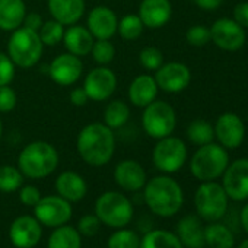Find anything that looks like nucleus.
I'll return each instance as SVG.
<instances>
[{"instance_id": "obj_10", "label": "nucleus", "mask_w": 248, "mask_h": 248, "mask_svg": "<svg viewBox=\"0 0 248 248\" xmlns=\"http://www.w3.org/2000/svg\"><path fill=\"white\" fill-rule=\"evenodd\" d=\"M34 213L40 223L57 228L69 222L72 217V206L70 202L60 196H46L34 206Z\"/></svg>"}, {"instance_id": "obj_45", "label": "nucleus", "mask_w": 248, "mask_h": 248, "mask_svg": "<svg viewBox=\"0 0 248 248\" xmlns=\"http://www.w3.org/2000/svg\"><path fill=\"white\" fill-rule=\"evenodd\" d=\"M69 99H70V102H72L75 107H83V105H86V102L89 101V98H88V95H86L83 86H82V88H75V89L70 92Z\"/></svg>"}, {"instance_id": "obj_2", "label": "nucleus", "mask_w": 248, "mask_h": 248, "mask_svg": "<svg viewBox=\"0 0 248 248\" xmlns=\"http://www.w3.org/2000/svg\"><path fill=\"white\" fill-rule=\"evenodd\" d=\"M145 202L158 216H174L183 206L184 196L180 184L167 175H158L145 184Z\"/></svg>"}, {"instance_id": "obj_49", "label": "nucleus", "mask_w": 248, "mask_h": 248, "mask_svg": "<svg viewBox=\"0 0 248 248\" xmlns=\"http://www.w3.org/2000/svg\"><path fill=\"white\" fill-rule=\"evenodd\" d=\"M2 135H3V124H2V120H0V139H2Z\"/></svg>"}, {"instance_id": "obj_13", "label": "nucleus", "mask_w": 248, "mask_h": 248, "mask_svg": "<svg viewBox=\"0 0 248 248\" xmlns=\"http://www.w3.org/2000/svg\"><path fill=\"white\" fill-rule=\"evenodd\" d=\"M83 73V63L80 57L63 53L53 59L48 67V75L51 80L60 86H72L76 83Z\"/></svg>"}, {"instance_id": "obj_38", "label": "nucleus", "mask_w": 248, "mask_h": 248, "mask_svg": "<svg viewBox=\"0 0 248 248\" xmlns=\"http://www.w3.org/2000/svg\"><path fill=\"white\" fill-rule=\"evenodd\" d=\"M186 40L193 47H203L210 41V30L203 25H193L187 31Z\"/></svg>"}, {"instance_id": "obj_48", "label": "nucleus", "mask_w": 248, "mask_h": 248, "mask_svg": "<svg viewBox=\"0 0 248 248\" xmlns=\"http://www.w3.org/2000/svg\"><path fill=\"white\" fill-rule=\"evenodd\" d=\"M238 248H248V239H245L244 242H241V245Z\"/></svg>"}, {"instance_id": "obj_9", "label": "nucleus", "mask_w": 248, "mask_h": 248, "mask_svg": "<svg viewBox=\"0 0 248 248\" xmlns=\"http://www.w3.org/2000/svg\"><path fill=\"white\" fill-rule=\"evenodd\" d=\"M187 159V146L180 138L167 136L159 139L152 152L154 165L165 172L172 174L183 168Z\"/></svg>"}, {"instance_id": "obj_3", "label": "nucleus", "mask_w": 248, "mask_h": 248, "mask_svg": "<svg viewBox=\"0 0 248 248\" xmlns=\"http://www.w3.org/2000/svg\"><path fill=\"white\" fill-rule=\"evenodd\" d=\"M59 165L57 149L44 140L28 143L18 156V168L21 172L32 180L46 178L56 171Z\"/></svg>"}, {"instance_id": "obj_28", "label": "nucleus", "mask_w": 248, "mask_h": 248, "mask_svg": "<svg viewBox=\"0 0 248 248\" xmlns=\"http://www.w3.org/2000/svg\"><path fill=\"white\" fill-rule=\"evenodd\" d=\"M48 248H82L79 231L72 226H57L50 235Z\"/></svg>"}, {"instance_id": "obj_34", "label": "nucleus", "mask_w": 248, "mask_h": 248, "mask_svg": "<svg viewBox=\"0 0 248 248\" xmlns=\"http://www.w3.org/2000/svg\"><path fill=\"white\" fill-rule=\"evenodd\" d=\"M38 35L44 46L54 47L63 41L64 37V25L57 22L56 19H50L43 22L41 28L38 30Z\"/></svg>"}, {"instance_id": "obj_46", "label": "nucleus", "mask_w": 248, "mask_h": 248, "mask_svg": "<svg viewBox=\"0 0 248 248\" xmlns=\"http://www.w3.org/2000/svg\"><path fill=\"white\" fill-rule=\"evenodd\" d=\"M193 2L196 6H199L203 11H215V9L220 8L223 0H193Z\"/></svg>"}, {"instance_id": "obj_4", "label": "nucleus", "mask_w": 248, "mask_h": 248, "mask_svg": "<svg viewBox=\"0 0 248 248\" xmlns=\"http://www.w3.org/2000/svg\"><path fill=\"white\" fill-rule=\"evenodd\" d=\"M44 44L37 31L19 27L12 31L8 41V56L12 63L21 69L34 67L43 57Z\"/></svg>"}, {"instance_id": "obj_24", "label": "nucleus", "mask_w": 248, "mask_h": 248, "mask_svg": "<svg viewBox=\"0 0 248 248\" xmlns=\"http://www.w3.org/2000/svg\"><path fill=\"white\" fill-rule=\"evenodd\" d=\"M56 191L67 202H79L86 196L88 186L82 175L73 171H64L56 178Z\"/></svg>"}, {"instance_id": "obj_5", "label": "nucleus", "mask_w": 248, "mask_h": 248, "mask_svg": "<svg viewBox=\"0 0 248 248\" xmlns=\"http://www.w3.org/2000/svg\"><path fill=\"white\" fill-rule=\"evenodd\" d=\"M229 165V155L222 145L207 143L199 146L190 162L191 174L200 181H213L220 177Z\"/></svg>"}, {"instance_id": "obj_12", "label": "nucleus", "mask_w": 248, "mask_h": 248, "mask_svg": "<svg viewBox=\"0 0 248 248\" xmlns=\"http://www.w3.org/2000/svg\"><path fill=\"white\" fill-rule=\"evenodd\" d=\"M210 41L223 51H238L245 43V31L233 19L220 18L210 28Z\"/></svg>"}, {"instance_id": "obj_26", "label": "nucleus", "mask_w": 248, "mask_h": 248, "mask_svg": "<svg viewBox=\"0 0 248 248\" xmlns=\"http://www.w3.org/2000/svg\"><path fill=\"white\" fill-rule=\"evenodd\" d=\"M177 233L181 244L188 248H203L206 245L204 228L194 215H188L178 222Z\"/></svg>"}, {"instance_id": "obj_22", "label": "nucleus", "mask_w": 248, "mask_h": 248, "mask_svg": "<svg viewBox=\"0 0 248 248\" xmlns=\"http://www.w3.org/2000/svg\"><path fill=\"white\" fill-rule=\"evenodd\" d=\"M158 91L159 88L154 76L139 75L132 80L129 86V99L135 107L145 108L156 99Z\"/></svg>"}, {"instance_id": "obj_8", "label": "nucleus", "mask_w": 248, "mask_h": 248, "mask_svg": "<svg viewBox=\"0 0 248 248\" xmlns=\"http://www.w3.org/2000/svg\"><path fill=\"white\" fill-rule=\"evenodd\" d=\"M194 204L202 219L216 222L222 219L228 210V194L220 184L204 181L196 191Z\"/></svg>"}, {"instance_id": "obj_35", "label": "nucleus", "mask_w": 248, "mask_h": 248, "mask_svg": "<svg viewBox=\"0 0 248 248\" xmlns=\"http://www.w3.org/2000/svg\"><path fill=\"white\" fill-rule=\"evenodd\" d=\"M140 238L135 231L120 229L115 231L108 239V248H139Z\"/></svg>"}, {"instance_id": "obj_33", "label": "nucleus", "mask_w": 248, "mask_h": 248, "mask_svg": "<svg viewBox=\"0 0 248 248\" xmlns=\"http://www.w3.org/2000/svg\"><path fill=\"white\" fill-rule=\"evenodd\" d=\"M24 174L19 168L14 165H2L0 167V191L14 193L22 187Z\"/></svg>"}, {"instance_id": "obj_31", "label": "nucleus", "mask_w": 248, "mask_h": 248, "mask_svg": "<svg viewBox=\"0 0 248 248\" xmlns=\"http://www.w3.org/2000/svg\"><path fill=\"white\" fill-rule=\"evenodd\" d=\"M187 138H188V140L193 145L203 146V145H207V143L213 142V139H215V129H213V126L209 121L197 118V120H193L188 124Z\"/></svg>"}, {"instance_id": "obj_27", "label": "nucleus", "mask_w": 248, "mask_h": 248, "mask_svg": "<svg viewBox=\"0 0 248 248\" xmlns=\"http://www.w3.org/2000/svg\"><path fill=\"white\" fill-rule=\"evenodd\" d=\"M130 118V107L121 99L111 101L104 109V124L111 130H118Z\"/></svg>"}, {"instance_id": "obj_37", "label": "nucleus", "mask_w": 248, "mask_h": 248, "mask_svg": "<svg viewBox=\"0 0 248 248\" xmlns=\"http://www.w3.org/2000/svg\"><path fill=\"white\" fill-rule=\"evenodd\" d=\"M139 63L146 70L156 72L164 64V54L156 47H145L139 54Z\"/></svg>"}, {"instance_id": "obj_44", "label": "nucleus", "mask_w": 248, "mask_h": 248, "mask_svg": "<svg viewBox=\"0 0 248 248\" xmlns=\"http://www.w3.org/2000/svg\"><path fill=\"white\" fill-rule=\"evenodd\" d=\"M43 22H44V21H43V16H41L40 14L31 12V14H27V15H25V19H24L22 27H27V28H30V30L38 32V30L41 28Z\"/></svg>"}, {"instance_id": "obj_30", "label": "nucleus", "mask_w": 248, "mask_h": 248, "mask_svg": "<svg viewBox=\"0 0 248 248\" xmlns=\"http://www.w3.org/2000/svg\"><path fill=\"white\" fill-rule=\"evenodd\" d=\"M204 241L210 248H232L233 233L222 223H212L204 229Z\"/></svg>"}, {"instance_id": "obj_17", "label": "nucleus", "mask_w": 248, "mask_h": 248, "mask_svg": "<svg viewBox=\"0 0 248 248\" xmlns=\"http://www.w3.org/2000/svg\"><path fill=\"white\" fill-rule=\"evenodd\" d=\"M43 235V229L37 217L19 216L16 217L9 229V238L12 244L18 248H32L35 247Z\"/></svg>"}, {"instance_id": "obj_7", "label": "nucleus", "mask_w": 248, "mask_h": 248, "mask_svg": "<svg viewBox=\"0 0 248 248\" xmlns=\"http://www.w3.org/2000/svg\"><path fill=\"white\" fill-rule=\"evenodd\" d=\"M142 126L148 136L152 139H164L171 136L177 127V114L171 104L167 101L155 99L143 108Z\"/></svg>"}, {"instance_id": "obj_29", "label": "nucleus", "mask_w": 248, "mask_h": 248, "mask_svg": "<svg viewBox=\"0 0 248 248\" xmlns=\"http://www.w3.org/2000/svg\"><path fill=\"white\" fill-rule=\"evenodd\" d=\"M139 248H183V244L172 232L155 229L143 236Z\"/></svg>"}, {"instance_id": "obj_23", "label": "nucleus", "mask_w": 248, "mask_h": 248, "mask_svg": "<svg viewBox=\"0 0 248 248\" xmlns=\"http://www.w3.org/2000/svg\"><path fill=\"white\" fill-rule=\"evenodd\" d=\"M63 43H64L67 53L82 57L91 53L95 38L92 37V34L89 32L86 27L75 24V25H70L67 30H64Z\"/></svg>"}, {"instance_id": "obj_21", "label": "nucleus", "mask_w": 248, "mask_h": 248, "mask_svg": "<svg viewBox=\"0 0 248 248\" xmlns=\"http://www.w3.org/2000/svg\"><path fill=\"white\" fill-rule=\"evenodd\" d=\"M48 12L62 25L78 24L85 14V0H48Z\"/></svg>"}, {"instance_id": "obj_20", "label": "nucleus", "mask_w": 248, "mask_h": 248, "mask_svg": "<svg viewBox=\"0 0 248 248\" xmlns=\"http://www.w3.org/2000/svg\"><path fill=\"white\" fill-rule=\"evenodd\" d=\"M138 15L145 28L158 30L170 22L172 16V6L170 0H142Z\"/></svg>"}, {"instance_id": "obj_11", "label": "nucleus", "mask_w": 248, "mask_h": 248, "mask_svg": "<svg viewBox=\"0 0 248 248\" xmlns=\"http://www.w3.org/2000/svg\"><path fill=\"white\" fill-rule=\"evenodd\" d=\"M117 88V76L107 66H98L92 69L83 82V89L89 101L102 102L107 101Z\"/></svg>"}, {"instance_id": "obj_14", "label": "nucleus", "mask_w": 248, "mask_h": 248, "mask_svg": "<svg viewBox=\"0 0 248 248\" xmlns=\"http://www.w3.org/2000/svg\"><path fill=\"white\" fill-rule=\"evenodd\" d=\"M154 78L159 89L170 93H177L184 91L190 85L191 72L184 63L170 62V63H164L155 72Z\"/></svg>"}, {"instance_id": "obj_43", "label": "nucleus", "mask_w": 248, "mask_h": 248, "mask_svg": "<svg viewBox=\"0 0 248 248\" xmlns=\"http://www.w3.org/2000/svg\"><path fill=\"white\" fill-rule=\"evenodd\" d=\"M233 21L242 28H248V2H241L233 8Z\"/></svg>"}, {"instance_id": "obj_36", "label": "nucleus", "mask_w": 248, "mask_h": 248, "mask_svg": "<svg viewBox=\"0 0 248 248\" xmlns=\"http://www.w3.org/2000/svg\"><path fill=\"white\" fill-rule=\"evenodd\" d=\"M91 54L99 66H107L115 57V47L111 40H95Z\"/></svg>"}, {"instance_id": "obj_39", "label": "nucleus", "mask_w": 248, "mask_h": 248, "mask_svg": "<svg viewBox=\"0 0 248 248\" xmlns=\"http://www.w3.org/2000/svg\"><path fill=\"white\" fill-rule=\"evenodd\" d=\"M18 96L11 85L0 86V112H11L15 109Z\"/></svg>"}, {"instance_id": "obj_19", "label": "nucleus", "mask_w": 248, "mask_h": 248, "mask_svg": "<svg viewBox=\"0 0 248 248\" xmlns=\"http://www.w3.org/2000/svg\"><path fill=\"white\" fill-rule=\"evenodd\" d=\"M114 181L126 191H139L146 184V171L138 161L124 159L114 170Z\"/></svg>"}, {"instance_id": "obj_32", "label": "nucleus", "mask_w": 248, "mask_h": 248, "mask_svg": "<svg viewBox=\"0 0 248 248\" xmlns=\"http://www.w3.org/2000/svg\"><path fill=\"white\" fill-rule=\"evenodd\" d=\"M143 30H145V25H143L142 19L139 18V15L129 14V15H124L118 21L117 32L120 34V37L123 40L135 41V40H138L143 34Z\"/></svg>"}, {"instance_id": "obj_41", "label": "nucleus", "mask_w": 248, "mask_h": 248, "mask_svg": "<svg viewBox=\"0 0 248 248\" xmlns=\"http://www.w3.org/2000/svg\"><path fill=\"white\" fill-rule=\"evenodd\" d=\"M99 225H101V220L98 219L96 215H85L83 217H80L78 223V229L80 235L92 236L99 231Z\"/></svg>"}, {"instance_id": "obj_15", "label": "nucleus", "mask_w": 248, "mask_h": 248, "mask_svg": "<svg viewBox=\"0 0 248 248\" xmlns=\"http://www.w3.org/2000/svg\"><path fill=\"white\" fill-rule=\"evenodd\" d=\"M223 175V190L232 200L248 199V159H236L226 167Z\"/></svg>"}, {"instance_id": "obj_25", "label": "nucleus", "mask_w": 248, "mask_h": 248, "mask_svg": "<svg viewBox=\"0 0 248 248\" xmlns=\"http://www.w3.org/2000/svg\"><path fill=\"white\" fill-rule=\"evenodd\" d=\"M27 15L24 0H0V30L12 32L22 27Z\"/></svg>"}, {"instance_id": "obj_1", "label": "nucleus", "mask_w": 248, "mask_h": 248, "mask_svg": "<svg viewBox=\"0 0 248 248\" xmlns=\"http://www.w3.org/2000/svg\"><path fill=\"white\" fill-rule=\"evenodd\" d=\"M79 156L91 167L107 165L115 151V136L104 123H91L85 126L76 140Z\"/></svg>"}, {"instance_id": "obj_42", "label": "nucleus", "mask_w": 248, "mask_h": 248, "mask_svg": "<svg viewBox=\"0 0 248 248\" xmlns=\"http://www.w3.org/2000/svg\"><path fill=\"white\" fill-rule=\"evenodd\" d=\"M19 199L25 206H35L41 199V193L34 186H25V187H21Z\"/></svg>"}, {"instance_id": "obj_47", "label": "nucleus", "mask_w": 248, "mask_h": 248, "mask_svg": "<svg viewBox=\"0 0 248 248\" xmlns=\"http://www.w3.org/2000/svg\"><path fill=\"white\" fill-rule=\"evenodd\" d=\"M241 223H242V226H244V229L248 232V204L242 209V212H241Z\"/></svg>"}, {"instance_id": "obj_40", "label": "nucleus", "mask_w": 248, "mask_h": 248, "mask_svg": "<svg viewBox=\"0 0 248 248\" xmlns=\"http://www.w3.org/2000/svg\"><path fill=\"white\" fill-rule=\"evenodd\" d=\"M15 78V64L8 54L0 53V86L9 85Z\"/></svg>"}, {"instance_id": "obj_6", "label": "nucleus", "mask_w": 248, "mask_h": 248, "mask_svg": "<svg viewBox=\"0 0 248 248\" xmlns=\"http://www.w3.org/2000/svg\"><path fill=\"white\" fill-rule=\"evenodd\" d=\"M95 215L102 223L111 228H123L129 225L133 217V204L118 191H107L98 197Z\"/></svg>"}, {"instance_id": "obj_16", "label": "nucleus", "mask_w": 248, "mask_h": 248, "mask_svg": "<svg viewBox=\"0 0 248 248\" xmlns=\"http://www.w3.org/2000/svg\"><path fill=\"white\" fill-rule=\"evenodd\" d=\"M215 138L225 149H236L245 136V126L239 115L233 112L222 114L215 124Z\"/></svg>"}, {"instance_id": "obj_18", "label": "nucleus", "mask_w": 248, "mask_h": 248, "mask_svg": "<svg viewBox=\"0 0 248 248\" xmlns=\"http://www.w3.org/2000/svg\"><path fill=\"white\" fill-rule=\"evenodd\" d=\"M86 28L95 40H111L118 30L115 12L107 6H96L88 14Z\"/></svg>"}]
</instances>
